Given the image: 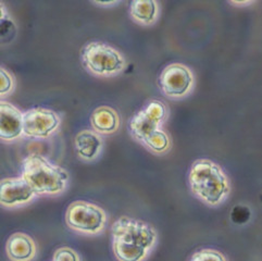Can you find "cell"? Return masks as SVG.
<instances>
[{
  "instance_id": "obj_1",
  "label": "cell",
  "mask_w": 262,
  "mask_h": 261,
  "mask_svg": "<svg viewBox=\"0 0 262 261\" xmlns=\"http://www.w3.org/2000/svg\"><path fill=\"white\" fill-rule=\"evenodd\" d=\"M111 237L118 261H144L157 242V232L145 221L123 215L112 224Z\"/></svg>"
},
{
  "instance_id": "obj_2",
  "label": "cell",
  "mask_w": 262,
  "mask_h": 261,
  "mask_svg": "<svg viewBox=\"0 0 262 261\" xmlns=\"http://www.w3.org/2000/svg\"><path fill=\"white\" fill-rule=\"evenodd\" d=\"M193 194L209 206H217L229 196L230 181L219 164L209 159H198L188 174Z\"/></svg>"
},
{
  "instance_id": "obj_3",
  "label": "cell",
  "mask_w": 262,
  "mask_h": 261,
  "mask_svg": "<svg viewBox=\"0 0 262 261\" xmlns=\"http://www.w3.org/2000/svg\"><path fill=\"white\" fill-rule=\"evenodd\" d=\"M21 177L32 186L36 195L40 196L62 194L70 180L67 170L35 153L24 158Z\"/></svg>"
},
{
  "instance_id": "obj_4",
  "label": "cell",
  "mask_w": 262,
  "mask_h": 261,
  "mask_svg": "<svg viewBox=\"0 0 262 261\" xmlns=\"http://www.w3.org/2000/svg\"><path fill=\"white\" fill-rule=\"evenodd\" d=\"M81 60L87 71L101 77L118 75L126 64L125 57L120 50L98 40L85 44L81 50Z\"/></svg>"
},
{
  "instance_id": "obj_5",
  "label": "cell",
  "mask_w": 262,
  "mask_h": 261,
  "mask_svg": "<svg viewBox=\"0 0 262 261\" xmlns=\"http://www.w3.org/2000/svg\"><path fill=\"white\" fill-rule=\"evenodd\" d=\"M66 223L70 229L85 235H97L107 225L108 217L99 206L77 200L66 211Z\"/></svg>"
},
{
  "instance_id": "obj_6",
  "label": "cell",
  "mask_w": 262,
  "mask_h": 261,
  "mask_svg": "<svg viewBox=\"0 0 262 261\" xmlns=\"http://www.w3.org/2000/svg\"><path fill=\"white\" fill-rule=\"evenodd\" d=\"M168 110L160 100H150L138 110L128 121V130L136 141L143 143L156 130L161 128L167 119Z\"/></svg>"
},
{
  "instance_id": "obj_7",
  "label": "cell",
  "mask_w": 262,
  "mask_h": 261,
  "mask_svg": "<svg viewBox=\"0 0 262 261\" xmlns=\"http://www.w3.org/2000/svg\"><path fill=\"white\" fill-rule=\"evenodd\" d=\"M195 78L191 70L182 63H171L165 67L159 76L162 93L171 99L187 96L194 87Z\"/></svg>"
},
{
  "instance_id": "obj_8",
  "label": "cell",
  "mask_w": 262,
  "mask_h": 261,
  "mask_svg": "<svg viewBox=\"0 0 262 261\" xmlns=\"http://www.w3.org/2000/svg\"><path fill=\"white\" fill-rule=\"evenodd\" d=\"M61 124L54 110L42 107L31 108L24 112V135L34 138H48Z\"/></svg>"
},
{
  "instance_id": "obj_9",
  "label": "cell",
  "mask_w": 262,
  "mask_h": 261,
  "mask_svg": "<svg viewBox=\"0 0 262 261\" xmlns=\"http://www.w3.org/2000/svg\"><path fill=\"white\" fill-rule=\"evenodd\" d=\"M35 196V190L22 177L7 178L0 183V204L5 208L24 206Z\"/></svg>"
},
{
  "instance_id": "obj_10",
  "label": "cell",
  "mask_w": 262,
  "mask_h": 261,
  "mask_svg": "<svg viewBox=\"0 0 262 261\" xmlns=\"http://www.w3.org/2000/svg\"><path fill=\"white\" fill-rule=\"evenodd\" d=\"M0 138L10 143L24 135V112L11 102L0 101Z\"/></svg>"
},
{
  "instance_id": "obj_11",
  "label": "cell",
  "mask_w": 262,
  "mask_h": 261,
  "mask_svg": "<svg viewBox=\"0 0 262 261\" xmlns=\"http://www.w3.org/2000/svg\"><path fill=\"white\" fill-rule=\"evenodd\" d=\"M74 148L78 158L91 162L100 156L103 148V139L94 129H82L74 138Z\"/></svg>"
},
{
  "instance_id": "obj_12",
  "label": "cell",
  "mask_w": 262,
  "mask_h": 261,
  "mask_svg": "<svg viewBox=\"0 0 262 261\" xmlns=\"http://www.w3.org/2000/svg\"><path fill=\"white\" fill-rule=\"evenodd\" d=\"M6 252L11 261H32L36 257L37 247L30 235L16 232L7 240Z\"/></svg>"
},
{
  "instance_id": "obj_13",
  "label": "cell",
  "mask_w": 262,
  "mask_h": 261,
  "mask_svg": "<svg viewBox=\"0 0 262 261\" xmlns=\"http://www.w3.org/2000/svg\"><path fill=\"white\" fill-rule=\"evenodd\" d=\"M91 124L95 132L102 135L116 133L120 126L118 112L109 106L96 108L91 115Z\"/></svg>"
},
{
  "instance_id": "obj_14",
  "label": "cell",
  "mask_w": 262,
  "mask_h": 261,
  "mask_svg": "<svg viewBox=\"0 0 262 261\" xmlns=\"http://www.w3.org/2000/svg\"><path fill=\"white\" fill-rule=\"evenodd\" d=\"M129 15L142 25H151L159 16V4L155 0H133L129 4Z\"/></svg>"
},
{
  "instance_id": "obj_15",
  "label": "cell",
  "mask_w": 262,
  "mask_h": 261,
  "mask_svg": "<svg viewBox=\"0 0 262 261\" xmlns=\"http://www.w3.org/2000/svg\"><path fill=\"white\" fill-rule=\"evenodd\" d=\"M142 144L155 154H164L170 149L171 141L168 133L160 128L148 136Z\"/></svg>"
},
{
  "instance_id": "obj_16",
  "label": "cell",
  "mask_w": 262,
  "mask_h": 261,
  "mask_svg": "<svg viewBox=\"0 0 262 261\" xmlns=\"http://www.w3.org/2000/svg\"><path fill=\"white\" fill-rule=\"evenodd\" d=\"M188 261H226L220 251L214 249H202L194 252Z\"/></svg>"
},
{
  "instance_id": "obj_17",
  "label": "cell",
  "mask_w": 262,
  "mask_h": 261,
  "mask_svg": "<svg viewBox=\"0 0 262 261\" xmlns=\"http://www.w3.org/2000/svg\"><path fill=\"white\" fill-rule=\"evenodd\" d=\"M14 89V78L12 74L5 68L0 69V94L7 96Z\"/></svg>"
},
{
  "instance_id": "obj_18",
  "label": "cell",
  "mask_w": 262,
  "mask_h": 261,
  "mask_svg": "<svg viewBox=\"0 0 262 261\" xmlns=\"http://www.w3.org/2000/svg\"><path fill=\"white\" fill-rule=\"evenodd\" d=\"M54 261H81V259L74 249L60 247L54 252Z\"/></svg>"
},
{
  "instance_id": "obj_19",
  "label": "cell",
  "mask_w": 262,
  "mask_h": 261,
  "mask_svg": "<svg viewBox=\"0 0 262 261\" xmlns=\"http://www.w3.org/2000/svg\"><path fill=\"white\" fill-rule=\"evenodd\" d=\"M249 215H250V213L248 211V208L243 207V206L234 207L232 210V213H231L232 221L235 223L246 222L249 219Z\"/></svg>"
},
{
  "instance_id": "obj_20",
  "label": "cell",
  "mask_w": 262,
  "mask_h": 261,
  "mask_svg": "<svg viewBox=\"0 0 262 261\" xmlns=\"http://www.w3.org/2000/svg\"><path fill=\"white\" fill-rule=\"evenodd\" d=\"M120 2H115V0H112V2H94V4L98 5V6H103V7H109V6H116L117 4H119Z\"/></svg>"
},
{
  "instance_id": "obj_21",
  "label": "cell",
  "mask_w": 262,
  "mask_h": 261,
  "mask_svg": "<svg viewBox=\"0 0 262 261\" xmlns=\"http://www.w3.org/2000/svg\"><path fill=\"white\" fill-rule=\"evenodd\" d=\"M231 4H232V5H235V6H239V5H250V4H252V3H246V2H245V3H244V2H243V3H237V2H236V3H233V2H232Z\"/></svg>"
}]
</instances>
